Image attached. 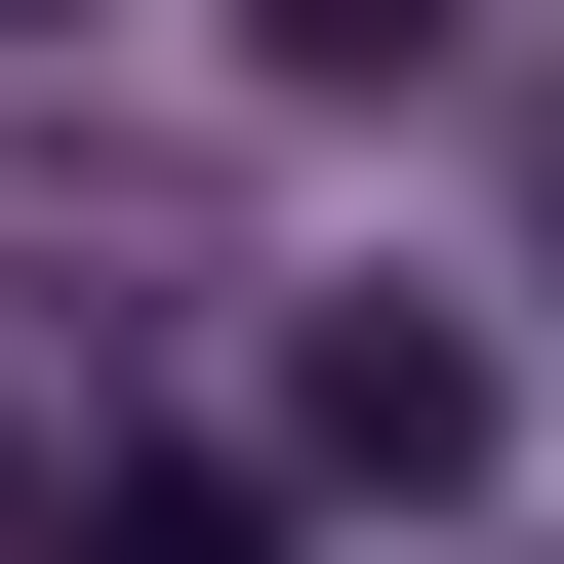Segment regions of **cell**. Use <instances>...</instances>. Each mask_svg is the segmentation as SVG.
I'll return each instance as SVG.
<instances>
[{
	"label": "cell",
	"instance_id": "obj_1",
	"mask_svg": "<svg viewBox=\"0 0 564 564\" xmlns=\"http://www.w3.org/2000/svg\"><path fill=\"white\" fill-rule=\"evenodd\" d=\"M282 444L444 524V484H484V323H403V282H364V323H282Z\"/></svg>",
	"mask_w": 564,
	"mask_h": 564
},
{
	"label": "cell",
	"instance_id": "obj_4",
	"mask_svg": "<svg viewBox=\"0 0 564 564\" xmlns=\"http://www.w3.org/2000/svg\"><path fill=\"white\" fill-rule=\"evenodd\" d=\"M0 41H41V0H0Z\"/></svg>",
	"mask_w": 564,
	"mask_h": 564
},
{
	"label": "cell",
	"instance_id": "obj_3",
	"mask_svg": "<svg viewBox=\"0 0 564 564\" xmlns=\"http://www.w3.org/2000/svg\"><path fill=\"white\" fill-rule=\"evenodd\" d=\"M242 41H282V82H403V41H444V0H242Z\"/></svg>",
	"mask_w": 564,
	"mask_h": 564
},
{
	"label": "cell",
	"instance_id": "obj_2",
	"mask_svg": "<svg viewBox=\"0 0 564 564\" xmlns=\"http://www.w3.org/2000/svg\"><path fill=\"white\" fill-rule=\"evenodd\" d=\"M41 564H282V524H242V484H202V444H121L82 524H41Z\"/></svg>",
	"mask_w": 564,
	"mask_h": 564
}]
</instances>
